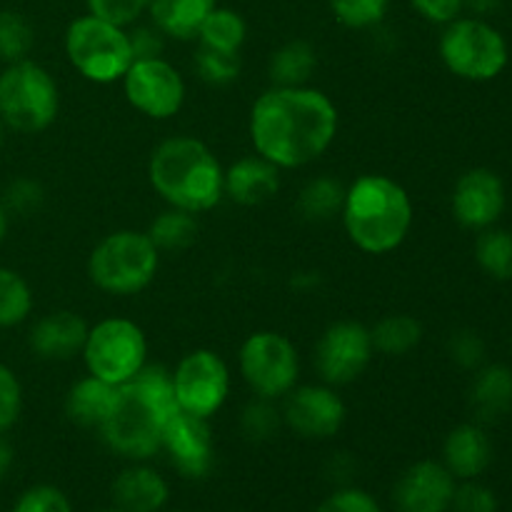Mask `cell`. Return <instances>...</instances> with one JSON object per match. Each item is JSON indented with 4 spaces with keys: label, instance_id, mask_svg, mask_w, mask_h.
I'll return each mask as SVG.
<instances>
[{
    "label": "cell",
    "instance_id": "1",
    "mask_svg": "<svg viewBox=\"0 0 512 512\" xmlns=\"http://www.w3.org/2000/svg\"><path fill=\"white\" fill-rule=\"evenodd\" d=\"M338 128V105L313 85H273L255 100L248 120L255 153L278 170H298L323 158Z\"/></svg>",
    "mask_w": 512,
    "mask_h": 512
},
{
    "label": "cell",
    "instance_id": "2",
    "mask_svg": "<svg viewBox=\"0 0 512 512\" xmlns=\"http://www.w3.org/2000/svg\"><path fill=\"white\" fill-rule=\"evenodd\" d=\"M178 413L173 370L148 363L133 380L115 388L113 405L100 423L103 443L130 463H148L163 450V430Z\"/></svg>",
    "mask_w": 512,
    "mask_h": 512
},
{
    "label": "cell",
    "instance_id": "3",
    "mask_svg": "<svg viewBox=\"0 0 512 512\" xmlns=\"http://www.w3.org/2000/svg\"><path fill=\"white\" fill-rule=\"evenodd\" d=\"M340 220L355 248L368 255H388L408 240L415 223V205L395 178L365 173L345 185Z\"/></svg>",
    "mask_w": 512,
    "mask_h": 512
},
{
    "label": "cell",
    "instance_id": "4",
    "mask_svg": "<svg viewBox=\"0 0 512 512\" xmlns=\"http://www.w3.org/2000/svg\"><path fill=\"white\" fill-rule=\"evenodd\" d=\"M223 163L200 138L173 135L158 143L148 160L150 188L170 208L200 215L225 198Z\"/></svg>",
    "mask_w": 512,
    "mask_h": 512
},
{
    "label": "cell",
    "instance_id": "5",
    "mask_svg": "<svg viewBox=\"0 0 512 512\" xmlns=\"http://www.w3.org/2000/svg\"><path fill=\"white\" fill-rule=\"evenodd\" d=\"M160 268V250L145 230L108 233L88 255V278L103 293L130 298L148 288Z\"/></svg>",
    "mask_w": 512,
    "mask_h": 512
},
{
    "label": "cell",
    "instance_id": "6",
    "mask_svg": "<svg viewBox=\"0 0 512 512\" xmlns=\"http://www.w3.org/2000/svg\"><path fill=\"white\" fill-rule=\"evenodd\" d=\"M65 58L88 83H120L135 60L130 30L93 13L80 15L65 30Z\"/></svg>",
    "mask_w": 512,
    "mask_h": 512
},
{
    "label": "cell",
    "instance_id": "7",
    "mask_svg": "<svg viewBox=\"0 0 512 512\" xmlns=\"http://www.w3.org/2000/svg\"><path fill=\"white\" fill-rule=\"evenodd\" d=\"M60 113V88L53 73L25 58L0 73V120L15 133L48 130Z\"/></svg>",
    "mask_w": 512,
    "mask_h": 512
},
{
    "label": "cell",
    "instance_id": "8",
    "mask_svg": "<svg viewBox=\"0 0 512 512\" xmlns=\"http://www.w3.org/2000/svg\"><path fill=\"white\" fill-rule=\"evenodd\" d=\"M438 53L445 68L468 83H490L510 63L505 35L478 15H460L440 33Z\"/></svg>",
    "mask_w": 512,
    "mask_h": 512
},
{
    "label": "cell",
    "instance_id": "9",
    "mask_svg": "<svg viewBox=\"0 0 512 512\" xmlns=\"http://www.w3.org/2000/svg\"><path fill=\"white\" fill-rule=\"evenodd\" d=\"M80 355L88 375L120 388L148 365V335L135 320L113 315L90 325Z\"/></svg>",
    "mask_w": 512,
    "mask_h": 512
},
{
    "label": "cell",
    "instance_id": "10",
    "mask_svg": "<svg viewBox=\"0 0 512 512\" xmlns=\"http://www.w3.org/2000/svg\"><path fill=\"white\" fill-rule=\"evenodd\" d=\"M238 370L253 398L283 400L300 380V353L278 330H255L238 350Z\"/></svg>",
    "mask_w": 512,
    "mask_h": 512
},
{
    "label": "cell",
    "instance_id": "11",
    "mask_svg": "<svg viewBox=\"0 0 512 512\" xmlns=\"http://www.w3.org/2000/svg\"><path fill=\"white\" fill-rule=\"evenodd\" d=\"M230 368L210 348H195L178 360L173 370V393L178 410L198 418H213L228 403Z\"/></svg>",
    "mask_w": 512,
    "mask_h": 512
},
{
    "label": "cell",
    "instance_id": "12",
    "mask_svg": "<svg viewBox=\"0 0 512 512\" xmlns=\"http://www.w3.org/2000/svg\"><path fill=\"white\" fill-rule=\"evenodd\" d=\"M120 83L130 108L150 120L175 118L188 95L183 73L165 55L135 58Z\"/></svg>",
    "mask_w": 512,
    "mask_h": 512
},
{
    "label": "cell",
    "instance_id": "13",
    "mask_svg": "<svg viewBox=\"0 0 512 512\" xmlns=\"http://www.w3.org/2000/svg\"><path fill=\"white\" fill-rule=\"evenodd\" d=\"M375 358V345L370 328L360 320H335L315 343V370L320 383L333 388L350 385L370 368Z\"/></svg>",
    "mask_w": 512,
    "mask_h": 512
},
{
    "label": "cell",
    "instance_id": "14",
    "mask_svg": "<svg viewBox=\"0 0 512 512\" xmlns=\"http://www.w3.org/2000/svg\"><path fill=\"white\" fill-rule=\"evenodd\" d=\"M283 425L305 440H328L343 430L348 405L328 383L295 385L280 405Z\"/></svg>",
    "mask_w": 512,
    "mask_h": 512
},
{
    "label": "cell",
    "instance_id": "15",
    "mask_svg": "<svg viewBox=\"0 0 512 512\" xmlns=\"http://www.w3.org/2000/svg\"><path fill=\"white\" fill-rule=\"evenodd\" d=\"M505 205H508V193H505L503 178L495 170L470 168L455 180L450 210L460 228L475 230V233L493 228L503 218Z\"/></svg>",
    "mask_w": 512,
    "mask_h": 512
},
{
    "label": "cell",
    "instance_id": "16",
    "mask_svg": "<svg viewBox=\"0 0 512 512\" xmlns=\"http://www.w3.org/2000/svg\"><path fill=\"white\" fill-rule=\"evenodd\" d=\"M163 450L183 478H205L215 463V438L210 420L183 410L173 413L163 430Z\"/></svg>",
    "mask_w": 512,
    "mask_h": 512
},
{
    "label": "cell",
    "instance_id": "17",
    "mask_svg": "<svg viewBox=\"0 0 512 512\" xmlns=\"http://www.w3.org/2000/svg\"><path fill=\"white\" fill-rule=\"evenodd\" d=\"M458 480L440 460H418L403 470L393 488L398 512H448Z\"/></svg>",
    "mask_w": 512,
    "mask_h": 512
},
{
    "label": "cell",
    "instance_id": "18",
    "mask_svg": "<svg viewBox=\"0 0 512 512\" xmlns=\"http://www.w3.org/2000/svg\"><path fill=\"white\" fill-rule=\"evenodd\" d=\"M90 325L75 310H53L33 323L28 345L35 358L48 363H65L83 350Z\"/></svg>",
    "mask_w": 512,
    "mask_h": 512
},
{
    "label": "cell",
    "instance_id": "19",
    "mask_svg": "<svg viewBox=\"0 0 512 512\" xmlns=\"http://www.w3.org/2000/svg\"><path fill=\"white\" fill-rule=\"evenodd\" d=\"M113 508L123 512H163L170 500V485L145 463H133L115 475L110 485Z\"/></svg>",
    "mask_w": 512,
    "mask_h": 512
},
{
    "label": "cell",
    "instance_id": "20",
    "mask_svg": "<svg viewBox=\"0 0 512 512\" xmlns=\"http://www.w3.org/2000/svg\"><path fill=\"white\" fill-rule=\"evenodd\" d=\"M225 198L243 208H255L273 198L280 190V170L258 153L238 158L223 173Z\"/></svg>",
    "mask_w": 512,
    "mask_h": 512
},
{
    "label": "cell",
    "instance_id": "21",
    "mask_svg": "<svg viewBox=\"0 0 512 512\" xmlns=\"http://www.w3.org/2000/svg\"><path fill=\"white\" fill-rule=\"evenodd\" d=\"M455 480H478L493 463V443L480 423H460L445 435L443 460Z\"/></svg>",
    "mask_w": 512,
    "mask_h": 512
},
{
    "label": "cell",
    "instance_id": "22",
    "mask_svg": "<svg viewBox=\"0 0 512 512\" xmlns=\"http://www.w3.org/2000/svg\"><path fill=\"white\" fill-rule=\"evenodd\" d=\"M470 405L485 423L505 418L512 410V370L503 363L480 365L470 385Z\"/></svg>",
    "mask_w": 512,
    "mask_h": 512
},
{
    "label": "cell",
    "instance_id": "23",
    "mask_svg": "<svg viewBox=\"0 0 512 512\" xmlns=\"http://www.w3.org/2000/svg\"><path fill=\"white\" fill-rule=\"evenodd\" d=\"M215 5L218 0H150L148 15L165 38L195 40Z\"/></svg>",
    "mask_w": 512,
    "mask_h": 512
},
{
    "label": "cell",
    "instance_id": "24",
    "mask_svg": "<svg viewBox=\"0 0 512 512\" xmlns=\"http://www.w3.org/2000/svg\"><path fill=\"white\" fill-rule=\"evenodd\" d=\"M115 388L103 383L95 375H83L75 380L65 393V415L70 423L80 425V428H100L103 418L108 415L110 405H113Z\"/></svg>",
    "mask_w": 512,
    "mask_h": 512
},
{
    "label": "cell",
    "instance_id": "25",
    "mask_svg": "<svg viewBox=\"0 0 512 512\" xmlns=\"http://www.w3.org/2000/svg\"><path fill=\"white\" fill-rule=\"evenodd\" d=\"M318 68V50L303 38L288 40L273 50L268 60V75L273 85L295 88V85H308Z\"/></svg>",
    "mask_w": 512,
    "mask_h": 512
},
{
    "label": "cell",
    "instance_id": "26",
    "mask_svg": "<svg viewBox=\"0 0 512 512\" xmlns=\"http://www.w3.org/2000/svg\"><path fill=\"white\" fill-rule=\"evenodd\" d=\"M370 338H373L375 353L403 358L423 343V323L415 315L390 313L370 328Z\"/></svg>",
    "mask_w": 512,
    "mask_h": 512
},
{
    "label": "cell",
    "instance_id": "27",
    "mask_svg": "<svg viewBox=\"0 0 512 512\" xmlns=\"http://www.w3.org/2000/svg\"><path fill=\"white\" fill-rule=\"evenodd\" d=\"M145 233L153 240L155 248L160 250V255L180 253V250L190 248L195 243V238H198V215L165 205V210H160L150 220Z\"/></svg>",
    "mask_w": 512,
    "mask_h": 512
},
{
    "label": "cell",
    "instance_id": "28",
    "mask_svg": "<svg viewBox=\"0 0 512 512\" xmlns=\"http://www.w3.org/2000/svg\"><path fill=\"white\" fill-rule=\"evenodd\" d=\"M345 200V185L333 175H318L303 185L298 195V210L310 223H328L340 218Z\"/></svg>",
    "mask_w": 512,
    "mask_h": 512
},
{
    "label": "cell",
    "instance_id": "29",
    "mask_svg": "<svg viewBox=\"0 0 512 512\" xmlns=\"http://www.w3.org/2000/svg\"><path fill=\"white\" fill-rule=\"evenodd\" d=\"M195 38H198V45H205V48L240 53L245 40H248V23H245L238 10L215 5L208 18L203 20Z\"/></svg>",
    "mask_w": 512,
    "mask_h": 512
},
{
    "label": "cell",
    "instance_id": "30",
    "mask_svg": "<svg viewBox=\"0 0 512 512\" xmlns=\"http://www.w3.org/2000/svg\"><path fill=\"white\" fill-rule=\"evenodd\" d=\"M475 263L488 278L508 283L512 280V233L505 228H485L475 240Z\"/></svg>",
    "mask_w": 512,
    "mask_h": 512
},
{
    "label": "cell",
    "instance_id": "31",
    "mask_svg": "<svg viewBox=\"0 0 512 512\" xmlns=\"http://www.w3.org/2000/svg\"><path fill=\"white\" fill-rule=\"evenodd\" d=\"M33 290L13 268L0 265V328H15L33 313Z\"/></svg>",
    "mask_w": 512,
    "mask_h": 512
},
{
    "label": "cell",
    "instance_id": "32",
    "mask_svg": "<svg viewBox=\"0 0 512 512\" xmlns=\"http://www.w3.org/2000/svg\"><path fill=\"white\" fill-rule=\"evenodd\" d=\"M35 45V30L25 15L15 10L0 13V60L5 65L18 63L30 58V50Z\"/></svg>",
    "mask_w": 512,
    "mask_h": 512
},
{
    "label": "cell",
    "instance_id": "33",
    "mask_svg": "<svg viewBox=\"0 0 512 512\" xmlns=\"http://www.w3.org/2000/svg\"><path fill=\"white\" fill-rule=\"evenodd\" d=\"M280 428H283V413L275 400L253 398L240 413V433L250 443H265V440L275 438Z\"/></svg>",
    "mask_w": 512,
    "mask_h": 512
},
{
    "label": "cell",
    "instance_id": "34",
    "mask_svg": "<svg viewBox=\"0 0 512 512\" xmlns=\"http://www.w3.org/2000/svg\"><path fill=\"white\" fill-rule=\"evenodd\" d=\"M193 68L198 73V78L203 83L215 85V88H223V85L235 83L240 78V53H225V50H213L198 45L193 58Z\"/></svg>",
    "mask_w": 512,
    "mask_h": 512
},
{
    "label": "cell",
    "instance_id": "35",
    "mask_svg": "<svg viewBox=\"0 0 512 512\" xmlns=\"http://www.w3.org/2000/svg\"><path fill=\"white\" fill-rule=\"evenodd\" d=\"M330 13L343 28L370 30L385 20L390 0H328Z\"/></svg>",
    "mask_w": 512,
    "mask_h": 512
},
{
    "label": "cell",
    "instance_id": "36",
    "mask_svg": "<svg viewBox=\"0 0 512 512\" xmlns=\"http://www.w3.org/2000/svg\"><path fill=\"white\" fill-rule=\"evenodd\" d=\"M3 205L8 213L20 215V218H28L35 215L45 203V190L38 180L33 178H18L5 188L3 193Z\"/></svg>",
    "mask_w": 512,
    "mask_h": 512
},
{
    "label": "cell",
    "instance_id": "37",
    "mask_svg": "<svg viewBox=\"0 0 512 512\" xmlns=\"http://www.w3.org/2000/svg\"><path fill=\"white\" fill-rule=\"evenodd\" d=\"M20 413H23V385L8 365L0 363V435L15 428Z\"/></svg>",
    "mask_w": 512,
    "mask_h": 512
},
{
    "label": "cell",
    "instance_id": "38",
    "mask_svg": "<svg viewBox=\"0 0 512 512\" xmlns=\"http://www.w3.org/2000/svg\"><path fill=\"white\" fill-rule=\"evenodd\" d=\"M13 512H73V505L55 485H33L20 495Z\"/></svg>",
    "mask_w": 512,
    "mask_h": 512
},
{
    "label": "cell",
    "instance_id": "39",
    "mask_svg": "<svg viewBox=\"0 0 512 512\" xmlns=\"http://www.w3.org/2000/svg\"><path fill=\"white\" fill-rule=\"evenodd\" d=\"M85 5H88V13L130 28L138 23L140 15L148 13L150 0H85Z\"/></svg>",
    "mask_w": 512,
    "mask_h": 512
},
{
    "label": "cell",
    "instance_id": "40",
    "mask_svg": "<svg viewBox=\"0 0 512 512\" xmlns=\"http://www.w3.org/2000/svg\"><path fill=\"white\" fill-rule=\"evenodd\" d=\"M453 512H498V495L480 480H460L455 488Z\"/></svg>",
    "mask_w": 512,
    "mask_h": 512
},
{
    "label": "cell",
    "instance_id": "41",
    "mask_svg": "<svg viewBox=\"0 0 512 512\" xmlns=\"http://www.w3.org/2000/svg\"><path fill=\"white\" fill-rule=\"evenodd\" d=\"M315 512H383V510H380L378 500H375L368 490L345 485V488H338L335 493H330L328 498L318 505V510Z\"/></svg>",
    "mask_w": 512,
    "mask_h": 512
},
{
    "label": "cell",
    "instance_id": "42",
    "mask_svg": "<svg viewBox=\"0 0 512 512\" xmlns=\"http://www.w3.org/2000/svg\"><path fill=\"white\" fill-rule=\"evenodd\" d=\"M448 353L455 365L465 370H478L485 363V343L475 330H458L448 340Z\"/></svg>",
    "mask_w": 512,
    "mask_h": 512
},
{
    "label": "cell",
    "instance_id": "43",
    "mask_svg": "<svg viewBox=\"0 0 512 512\" xmlns=\"http://www.w3.org/2000/svg\"><path fill=\"white\" fill-rule=\"evenodd\" d=\"M415 13L428 23L445 28L465 13V0H410Z\"/></svg>",
    "mask_w": 512,
    "mask_h": 512
},
{
    "label": "cell",
    "instance_id": "44",
    "mask_svg": "<svg viewBox=\"0 0 512 512\" xmlns=\"http://www.w3.org/2000/svg\"><path fill=\"white\" fill-rule=\"evenodd\" d=\"M130 43H133L135 58H155V55H163L165 35L155 25H143V28L130 30Z\"/></svg>",
    "mask_w": 512,
    "mask_h": 512
},
{
    "label": "cell",
    "instance_id": "45",
    "mask_svg": "<svg viewBox=\"0 0 512 512\" xmlns=\"http://www.w3.org/2000/svg\"><path fill=\"white\" fill-rule=\"evenodd\" d=\"M503 3L505 0H465V10H470L478 18H485V15L495 13Z\"/></svg>",
    "mask_w": 512,
    "mask_h": 512
},
{
    "label": "cell",
    "instance_id": "46",
    "mask_svg": "<svg viewBox=\"0 0 512 512\" xmlns=\"http://www.w3.org/2000/svg\"><path fill=\"white\" fill-rule=\"evenodd\" d=\"M13 460H15V450L8 440L0 435V480L8 478L10 468H13Z\"/></svg>",
    "mask_w": 512,
    "mask_h": 512
},
{
    "label": "cell",
    "instance_id": "47",
    "mask_svg": "<svg viewBox=\"0 0 512 512\" xmlns=\"http://www.w3.org/2000/svg\"><path fill=\"white\" fill-rule=\"evenodd\" d=\"M8 225H10V213L5 210L3 200H0V243H3L5 235H8Z\"/></svg>",
    "mask_w": 512,
    "mask_h": 512
},
{
    "label": "cell",
    "instance_id": "48",
    "mask_svg": "<svg viewBox=\"0 0 512 512\" xmlns=\"http://www.w3.org/2000/svg\"><path fill=\"white\" fill-rule=\"evenodd\" d=\"M3 143H5V123L0 120V148H3Z\"/></svg>",
    "mask_w": 512,
    "mask_h": 512
},
{
    "label": "cell",
    "instance_id": "49",
    "mask_svg": "<svg viewBox=\"0 0 512 512\" xmlns=\"http://www.w3.org/2000/svg\"><path fill=\"white\" fill-rule=\"evenodd\" d=\"M100 512H123V510H118V508H108V510H100Z\"/></svg>",
    "mask_w": 512,
    "mask_h": 512
},
{
    "label": "cell",
    "instance_id": "50",
    "mask_svg": "<svg viewBox=\"0 0 512 512\" xmlns=\"http://www.w3.org/2000/svg\"><path fill=\"white\" fill-rule=\"evenodd\" d=\"M175 512H190V510H175Z\"/></svg>",
    "mask_w": 512,
    "mask_h": 512
}]
</instances>
